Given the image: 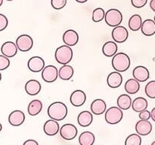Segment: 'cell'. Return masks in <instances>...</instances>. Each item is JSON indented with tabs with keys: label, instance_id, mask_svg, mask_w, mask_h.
Listing matches in <instances>:
<instances>
[{
	"label": "cell",
	"instance_id": "5bb4252c",
	"mask_svg": "<svg viewBox=\"0 0 155 145\" xmlns=\"http://www.w3.org/2000/svg\"><path fill=\"white\" fill-rule=\"evenodd\" d=\"M133 78L140 82L147 81L150 77V72L145 66H138L134 68L133 71Z\"/></svg>",
	"mask_w": 155,
	"mask_h": 145
},
{
	"label": "cell",
	"instance_id": "7c38bea8",
	"mask_svg": "<svg viewBox=\"0 0 155 145\" xmlns=\"http://www.w3.org/2000/svg\"><path fill=\"white\" fill-rule=\"evenodd\" d=\"M25 121V114L21 110H14L9 114L8 122L12 126H20Z\"/></svg>",
	"mask_w": 155,
	"mask_h": 145
},
{
	"label": "cell",
	"instance_id": "3957f363",
	"mask_svg": "<svg viewBox=\"0 0 155 145\" xmlns=\"http://www.w3.org/2000/svg\"><path fill=\"white\" fill-rule=\"evenodd\" d=\"M73 50L69 45H61L56 49L54 57L60 64H68L73 58Z\"/></svg>",
	"mask_w": 155,
	"mask_h": 145
},
{
	"label": "cell",
	"instance_id": "44dd1931",
	"mask_svg": "<svg viewBox=\"0 0 155 145\" xmlns=\"http://www.w3.org/2000/svg\"><path fill=\"white\" fill-rule=\"evenodd\" d=\"M93 121L92 113L88 110H84L80 113L77 116V122L81 127H88L92 124Z\"/></svg>",
	"mask_w": 155,
	"mask_h": 145
},
{
	"label": "cell",
	"instance_id": "484cf974",
	"mask_svg": "<svg viewBox=\"0 0 155 145\" xmlns=\"http://www.w3.org/2000/svg\"><path fill=\"white\" fill-rule=\"evenodd\" d=\"M124 88L127 93L130 95H134L137 93L140 89V84H139V82L136 79H130L126 82Z\"/></svg>",
	"mask_w": 155,
	"mask_h": 145
},
{
	"label": "cell",
	"instance_id": "5b68a950",
	"mask_svg": "<svg viewBox=\"0 0 155 145\" xmlns=\"http://www.w3.org/2000/svg\"><path fill=\"white\" fill-rule=\"evenodd\" d=\"M124 113H123L122 109L119 107H111L107 109L105 112V121L110 125H115L117 124L122 120Z\"/></svg>",
	"mask_w": 155,
	"mask_h": 145
},
{
	"label": "cell",
	"instance_id": "30bf717a",
	"mask_svg": "<svg viewBox=\"0 0 155 145\" xmlns=\"http://www.w3.org/2000/svg\"><path fill=\"white\" fill-rule=\"evenodd\" d=\"M27 66L31 72H39L45 67V60L39 56H34L28 60Z\"/></svg>",
	"mask_w": 155,
	"mask_h": 145
},
{
	"label": "cell",
	"instance_id": "ee69618b",
	"mask_svg": "<svg viewBox=\"0 0 155 145\" xmlns=\"http://www.w3.org/2000/svg\"><path fill=\"white\" fill-rule=\"evenodd\" d=\"M2 124L0 123V131H2Z\"/></svg>",
	"mask_w": 155,
	"mask_h": 145
},
{
	"label": "cell",
	"instance_id": "74e56055",
	"mask_svg": "<svg viewBox=\"0 0 155 145\" xmlns=\"http://www.w3.org/2000/svg\"><path fill=\"white\" fill-rule=\"evenodd\" d=\"M139 117L140 119H144V120H148L151 118V112L148 111V110H145L143 111L140 112L139 115Z\"/></svg>",
	"mask_w": 155,
	"mask_h": 145
},
{
	"label": "cell",
	"instance_id": "52a82bcc",
	"mask_svg": "<svg viewBox=\"0 0 155 145\" xmlns=\"http://www.w3.org/2000/svg\"><path fill=\"white\" fill-rule=\"evenodd\" d=\"M77 127L71 123L64 124L60 128V135L63 139L67 140H71L75 138L77 135Z\"/></svg>",
	"mask_w": 155,
	"mask_h": 145
},
{
	"label": "cell",
	"instance_id": "4dcf8cb0",
	"mask_svg": "<svg viewBox=\"0 0 155 145\" xmlns=\"http://www.w3.org/2000/svg\"><path fill=\"white\" fill-rule=\"evenodd\" d=\"M142 138L140 134H132L127 137L125 140V145H141Z\"/></svg>",
	"mask_w": 155,
	"mask_h": 145
},
{
	"label": "cell",
	"instance_id": "7dc6e473",
	"mask_svg": "<svg viewBox=\"0 0 155 145\" xmlns=\"http://www.w3.org/2000/svg\"><path fill=\"white\" fill-rule=\"evenodd\" d=\"M6 1H8V2H10V1H13V0H6Z\"/></svg>",
	"mask_w": 155,
	"mask_h": 145
},
{
	"label": "cell",
	"instance_id": "c3c4849f",
	"mask_svg": "<svg viewBox=\"0 0 155 145\" xmlns=\"http://www.w3.org/2000/svg\"><path fill=\"white\" fill-rule=\"evenodd\" d=\"M154 21H155V16H154Z\"/></svg>",
	"mask_w": 155,
	"mask_h": 145
},
{
	"label": "cell",
	"instance_id": "f6af8a7d",
	"mask_svg": "<svg viewBox=\"0 0 155 145\" xmlns=\"http://www.w3.org/2000/svg\"><path fill=\"white\" fill-rule=\"evenodd\" d=\"M1 80H2V74L1 72H0V82H1Z\"/></svg>",
	"mask_w": 155,
	"mask_h": 145
},
{
	"label": "cell",
	"instance_id": "603a6c76",
	"mask_svg": "<svg viewBox=\"0 0 155 145\" xmlns=\"http://www.w3.org/2000/svg\"><path fill=\"white\" fill-rule=\"evenodd\" d=\"M74 73V68L68 64H64L58 70V76L61 79L68 81L73 77Z\"/></svg>",
	"mask_w": 155,
	"mask_h": 145
},
{
	"label": "cell",
	"instance_id": "d590c367",
	"mask_svg": "<svg viewBox=\"0 0 155 145\" xmlns=\"http://www.w3.org/2000/svg\"><path fill=\"white\" fill-rule=\"evenodd\" d=\"M8 24V21L5 15L0 14V32L5 30Z\"/></svg>",
	"mask_w": 155,
	"mask_h": 145
},
{
	"label": "cell",
	"instance_id": "ba28073f",
	"mask_svg": "<svg viewBox=\"0 0 155 145\" xmlns=\"http://www.w3.org/2000/svg\"><path fill=\"white\" fill-rule=\"evenodd\" d=\"M58 77V70L53 65H48L42 70V78L45 82H54Z\"/></svg>",
	"mask_w": 155,
	"mask_h": 145
},
{
	"label": "cell",
	"instance_id": "d6986e66",
	"mask_svg": "<svg viewBox=\"0 0 155 145\" xmlns=\"http://www.w3.org/2000/svg\"><path fill=\"white\" fill-rule=\"evenodd\" d=\"M42 85L38 80L30 79L25 84V91L30 96H35L40 92Z\"/></svg>",
	"mask_w": 155,
	"mask_h": 145
},
{
	"label": "cell",
	"instance_id": "cb8c5ba5",
	"mask_svg": "<svg viewBox=\"0 0 155 145\" xmlns=\"http://www.w3.org/2000/svg\"><path fill=\"white\" fill-rule=\"evenodd\" d=\"M117 45L116 42H105L102 47V53L106 57H113L117 52Z\"/></svg>",
	"mask_w": 155,
	"mask_h": 145
},
{
	"label": "cell",
	"instance_id": "8d00e7d4",
	"mask_svg": "<svg viewBox=\"0 0 155 145\" xmlns=\"http://www.w3.org/2000/svg\"><path fill=\"white\" fill-rule=\"evenodd\" d=\"M148 2V0H131V3L133 7L136 8H141L144 7Z\"/></svg>",
	"mask_w": 155,
	"mask_h": 145
},
{
	"label": "cell",
	"instance_id": "f35d334b",
	"mask_svg": "<svg viewBox=\"0 0 155 145\" xmlns=\"http://www.w3.org/2000/svg\"><path fill=\"white\" fill-rule=\"evenodd\" d=\"M37 141H36L35 140H33V139H30V140H26L25 142H24V145H38Z\"/></svg>",
	"mask_w": 155,
	"mask_h": 145
},
{
	"label": "cell",
	"instance_id": "b9f144b4",
	"mask_svg": "<svg viewBox=\"0 0 155 145\" xmlns=\"http://www.w3.org/2000/svg\"><path fill=\"white\" fill-rule=\"evenodd\" d=\"M75 1L77 2H79V3H85V2H86L88 0H75Z\"/></svg>",
	"mask_w": 155,
	"mask_h": 145
},
{
	"label": "cell",
	"instance_id": "f546056e",
	"mask_svg": "<svg viewBox=\"0 0 155 145\" xmlns=\"http://www.w3.org/2000/svg\"><path fill=\"white\" fill-rule=\"evenodd\" d=\"M142 24V17L139 14H134L129 20V27L133 31H138L141 29Z\"/></svg>",
	"mask_w": 155,
	"mask_h": 145
},
{
	"label": "cell",
	"instance_id": "9c48e42d",
	"mask_svg": "<svg viewBox=\"0 0 155 145\" xmlns=\"http://www.w3.org/2000/svg\"><path fill=\"white\" fill-rule=\"evenodd\" d=\"M111 35L114 42H118V43H123V42H126L128 39L129 33L125 27L117 26V27H114V30H112Z\"/></svg>",
	"mask_w": 155,
	"mask_h": 145
},
{
	"label": "cell",
	"instance_id": "f1b7e54d",
	"mask_svg": "<svg viewBox=\"0 0 155 145\" xmlns=\"http://www.w3.org/2000/svg\"><path fill=\"white\" fill-rule=\"evenodd\" d=\"M132 103H133V101H132L131 98L128 95L124 94V95H120L119 98H117V104L120 109L127 110L132 107Z\"/></svg>",
	"mask_w": 155,
	"mask_h": 145
},
{
	"label": "cell",
	"instance_id": "4fadbf2b",
	"mask_svg": "<svg viewBox=\"0 0 155 145\" xmlns=\"http://www.w3.org/2000/svg\"><path fill=\"white\" fill-rule=\"evenodd\" d=\"M136 131L142 136H146L152 131V125L148 120L140 119L136 124Z\"/></svg>",
	"mask_w": 155,
	"mask_h": 145
},
{
	"label": "cell",
	"instance_id": "6da1fadb",
	"mask_svg": "<svg viewBox=\"0 0 155 145\" xmlns=\"http://www.w3.org/2000/svg\"><path fill=\"white\" fill-rule=\"evenodd\" d=\"M48 116L51 119L57 121H61L66 118L68 115V107L66 104L61 101L52 103L48 107L47 110Z\"/></svg>",
	"mask_w": 155,
	"mask_h": 145
},
{
	"label": "cell",
	"instance_id": "8fae6325",
	"mask_svg": "<svg viewBox=\"0 0 155 145\" xmlns=\"http://www.w3.org/2000/svg\"><path fill=\"white\" fill-rule=\"evenodd\" d=\"M86 101V95L83 91L75 90L71 93L70 101L74 107H81Z\"/></svg>",
	"mask_w": 155,
	"mask_h": 145
},
{
	"label": "cell",
	"instance_id": "277c9868",
	"mask_svg": "<svg viewBox=\"0 0 155 145\" xmlns=\"http://www.w3.org/2000/svg\"><path fill=\"white\" fill-rule=\"evenodd\" d=\"M105 22L109 27H116L123 21V14L118 9L111 8L105 12Z\"/></svg>",
	"mask_w": 155,
	"mask_h": 145
},
{
	"label": "cell",
	"instance_id": "83f0119b",
	"mask_svg": "<svg viewBox=\"0 0 155 145\" xmlns=\"http://www.w3.org/2000/svg\"><path fill=\"white\" fill-rule=\"evenodd\" d=\"M95 140V135L91 131H83L79 137V143L80 145H92Z\"/></svg>",
	"mask_w": 155,
	"mask_h": 145
},
{
	"label": "cell",
	"instance_id": "ffe728a7",
	"mask_svg": "<svg viewBox=\"0 0 155 145\" xmlns=\"http://www.w3.org/2000/svg\"><path fill=\"white\" fill-rule=\"evenodd\" d=\"M91 111L95 115H101L106 111L107 104L102 99H95L91 104Z\"/></svg>",
	"mask_w": 155,
	"mask_h": 145
},
{
	"label": "cell",
	"instance_id": "ac0fdd59",
	"mask_svg": "<svg viewBox=\"0 0 155 145\" xmlns=\"http://www.w3.org/2000/svg\"><path fill=\"white\" fill-rule=\"evenodd\" d=\"M79 35L75 30H68L63 35V42L65 45L69 46H74L78 43Z\"/></svg>",
	"mask_w": 155,
	"mask_h": 145
},
{
	"label": "cell",
	"instance_id": "d6a6232c",
	"mask_svg": "<svg viewBox=\"0 0 155 145\" xmlns=\"http://www.w3.org/2000/svg\"><path fill=\"white\" fill-rule=\"evenodd\" d=\"M145 92L147 96L151 99L155 98V80L150 81L148 84L145 85Z\"/></svg>",
	"mask_w": 155,
	"mask_h": 145
},
{
	"label": "cell",
	"instance_id": "836d02e7",
	"mask_svg": "<svg viewBox=\"0 0 155 145\" xmlns=\"http://www.w3.org/2000/svg\"><path fill=\"white\" fill-rule=\"evenodd\" d=\"M67 4V0H51V5L55 10H60L64 8Z\"/></svg>",
	"mask_w": 155,
	"mask_h": 145
},
{
	"label": "cell",
	"instance_id": "ab89813d",
	"mask_svg": "<svg viewBox=\"0 0 155 145\" xmlns=\"http://www.w3.org/2000/svg\"><path fill=\"white\" fill-rule=\"evenodd\" d=\"M150 7L152 9L153 11L155 12V0H151V2H150Z\"/></svg>",
	"mask_w": 155,
	"mask_h": 145
},
{
	"label": "cell",
	"instance_id": "d4e9b609",
	"mask_svg": "<svg viewBox=\"0 0 155 145\" xmlns=\"http://www.w3.org/2000/svg\"><path fill=\"white\" fill-rule=\"evenodd\" d=\"M148 105V101L145 98L139 97L133 100V103H132V108L135 112L140 113V112L146 110Z\"/></svg>",
	"mask_w": 155,
	"mask_h": 145
},
{
	"label": "cell",
	"instance_id": "e0dca14e",
	"mask_svg": "<svg viewBox=\"0 0 155 145\" xmlns=\"http://www.w3.org/2000/svg\"><path fill=\"white\" fill-rule=\"evenodd\" d=\"M123 82V76L120 72L115 71L112 72L107 76V83L111 89H117L121 85Z\"/></svg>",
	"mask_w": 155,
	"mask_h": 145
},
{
	"label": "cell",
	"instance_id": "60d3db41",
	"mask_svg": "<svg viewBox=\"0 0 155 145\" xmlns=\"http://www.w3.org/2000/svg\"><path fill=\"white\" fill-rule=\"evenodd\" d=\"M151 118L152 119L153 121H154V122H155V107H154V108L152 109V110H151Z\"/></svg>",
	"mask_w": 155,
	"mask_h": 145
},
{
	"label": "cell",
	"instance_id": "7a4b0ae2",
	"mask_svg": "<svg viewBox=\"0 0 155 145\" xmlns=\"http://www.w3.org/2000/svg\"><path fill=\"white\" fill-rule=\"evenodd\" d=\"M130 64L131 61L130 57L125 53L120 52L113 56L112 66L117 72H125L130 68Z\"/></svg>",
	"mask_w": 155,
	"mask_h": 145
},
{
	"label": "cell",
	"instance_id": "4316f807",
	"mask_svg": "<svg viewBox=\"0 0 155 145\" xmlns=\"http://www.w3.org/2000/svg\"><path fill=\"white\" fill-rule=\"evenodd\" d=\"M42 110V103L39 100H33L29 104L27 107V112L30 116H36L39 114Z\"/></svg>",
	"mask_w": 155,
	"mask_h": 145
},
{
	"label": "cell",
	"instance_id": "8992f818",
	"mask_svg": "<svg viewBox=\"0 0 155 145\" xmlns=\"http://www.w3.org/2000/svg\"><path fill=\"white\" fill-rule=\"evenodd\" d=\"M16 45L18 50L23 52L30 51L33 45V40L31 36L27 34H23L18 36L16 39Z\"/></svg>",
	"mask_w": 155,
	"mask_h": 145
},
{
	"label": "cell",
	"instance_id": "1f68e13d",
	"mask_svg": "<svg viewBox=\"0 0 155 145\" xmlns=\"http://www.w3.org/2000/svg\"><path fill=\"white\" fill-rule=\"evenodd\" d=\"M105 17V11L102 8H97L92 12V21L95 23L101 22Z\"/></svg>",
	"mask_w": 155,
	"mask_h": 145
},
{
	"label": "cell",
	"instance_id": "bcb514c9",
	"mask_svg": "<svg viewBox=\"0 0 155 145\" xmlns=\"http://www.w3.org/2000/svg\"><path fill=\"white\" fill-rule=\"evenodd\" d=\"M151 144H152V145H155V141L152 142V143H151Z\"/></svg>",
	"mask_w": 155,
	"mask_h": 145
},
{
	"label": "cell",
	"instance_id": "7bdbcfd3",
	"mask_svg": "<svg viewBox=\"0 0 155 145\" xmlns=\"http://www.w3.org/2000/svg\"><path fill=\"white\" fill-rule=\"evenodd\" d=\"M2 4H3V0H0V7H1Z\"/></svg>",
	"mask_w": 155,
	"mask_h": 145
},
{
	"label": "cell",
	"instance_id": "e575fe53",
	"mask_svg": "<svg viewBox=\"0 0 155 145\" xmlns=\"http://www.w3.org/2000/svg\"><path fill=\"white\" fill-rule=\"evenodd\" d=\"M10 66V60L8 57L3 54H0V70H5Z\"/></svg>",
	"mask_w": 155,
	"mask_h": 145
},
{
	"label": "cell",
	"instance_id": "7402d4cb",
	"mask_svg": "<svg viewBox=\"0 0 155 145\" xmlns=\"http://www.w3.org/2000/svg\"><path fill=\"white\" fill-rule=\"evenodd\" d=\"M142 33L146 36H151L155 34V21L151 19H147L142 22L141 27Z\"/></svg>",
	"mask_w": 155,
	"mask_h": 145
},
{
	"label": "cell",
	"instance_id": "9a60e30c",
	"mask_svg": "<svg viewBox=\"0 0 155 145\" xmlns=\"http://www.w3.org/2000/svg\"><path fill=\"white\" fill-rule=\"evenodd\" d=\"M18 49L16 43L8 41L2 44L1 47V52L3 55L9 58V57H13L16 55Z\"/></svg>",
	"mask_w": 155,
	"mask_h": 145
},
{
	"label": "cell",
	"instance_id": "2e32d148",
	"mask_svg": "<svg viewBox=\"0 0 155 145\" xmlns=\"http://www.w3.org/2000/svg\"><path fill=\"white\" fill-rule=\"evenodd\" d=\"M59 130H60V127H59L58 122L57 120L54 119H49V120L46 121L44 124L43 126V131L45 134L48 136H54L58 133Z\"/></svg>",
	"mask_w": 155,
	"mask_h": 145
}]
</instances>
